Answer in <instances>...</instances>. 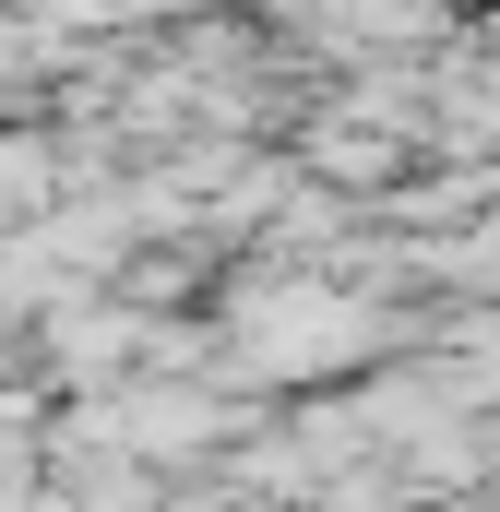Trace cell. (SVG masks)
Returning <instances> with one entry per match:
<instances>
[{
    "mask_svg": "<svg viewBox=\"0 0 500 512\" xmlns=\"http://www.w3.org/2000/svg\"><path fill=\"white\" fill-rule=\"evenodd\" d=\"M60 215V131L48 120H0V239Z\"/></svg>",
    "mask_w": 500,
    "mask_h": 512,
    "instance_id": "obj_1",
    "label": "cell"
}]
</instances>
